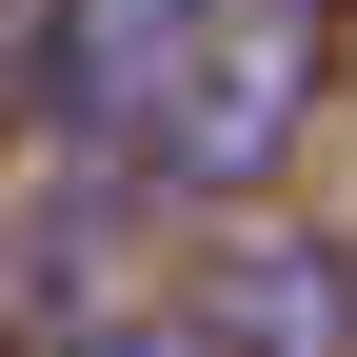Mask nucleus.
Here are the masks:
<instances>
[{
  "mask_svg": "<svg viewBox=\"0 0 357 357\" xmlns=\"http://www.w3.org/2000/svg\"><path fill=\"white\" fill-rule=\"evenodd\" d=\"M318 79H337V0H199V40L159 79V178L178 199H258L318 139Z\"/></svg>",
  "mask_w": 357,
  "mask_h": 357,
  "instance_id": "1",
  "label": "nucleus"
},
{
  "mask_svg": "<svg viewBox=\"0 0 357 357\" xmlns=\"http://www.w3.org/2000/svg\"><path fill=\"white\" fill-rule=\"evenodd\" d=\"M178 40H199V0H60L40 20V60H20V119L40 139H139L159 119V79H178Z\"/></svg>",
  "mask_w": 357,
  "mask_h": 357,
  "instance_id": "2",
  "label": "nucleus"
},
{
  "mask_svg": "<svg viewBox=\"0 0 357 357\" xmlns=\"http://www.w3.org/2000/svg\"><path fill=\"white\" fill-rule=\"evenodd\" d=\"M199 357H357V258L318 218H238L199 278Z\"/></svg>",
  "mask_w": 357,
  "mask_h": 357,
  "instance_id": "3",
  "label": "nucleus"
},
{
  "mask_svg": "<svg viewBox=\"0 0 357 357\" xmlns=\"http://www.w3.org/2000/svg\"><path fill=\"white\" fill-rule=\"evenodd\" d=\"M79 357H199V337H159V318H119V337H79Z\"/></svg>",
  "mask_w": 357,
  "mask_h": 357,
  "instance_id": "4",
  "label": "nucleus"
}]
</instances>
